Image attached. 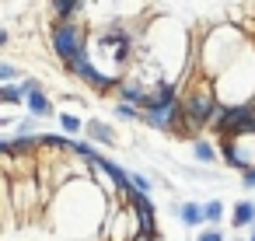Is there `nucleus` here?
Listing matches in <instances>:
<instances>
[{"label": "nucleus", "mask_w": 255, "mask_h": 241, "mask_svg": "<svg viewBox=\"0 0 255 241\" xmlns=\"http://www.w3.org/2000/svg\"><path fill=\"white\" fill-rule=\"evenodd\" d=\"M217 105H220V98H217L213 81L196 77L192 84L182 88V116H185V126H189V140H199L203 129H210Z\"/></svg>", "instance_id": "1"}, {"label": "nucleus", "mask_w": 255, "mask_h": 241, "mask_svg": "<svg viewBox=\"0 0 255 241\" xmlns=\"http://www.w3.org/2000/svg\"><path fill=\"white\" fill-rule=\"evenodd\" d=\"M49 49L74 77L84 63H91V35L88 25H53L49 28Z\"/></svg>", "instance_id": "2"}, {"label": "nucleus", "mask_w": 255, "mask_h": 241, "mask_svg": "<svg viewBox=\"0 0 255 241\" xmlns=\"http://www.w3.org/2000/svg\"><path fill=\"white\" fill-rule=\"evenodd\" d=\"M123 203L133 210V217H136V224H140V234L161 238V231H157V210H154L150 196H143V192H136V189H133V192H129Z\"/></svg>", "instance_id": "3"}, {"label": "nucleus", "mask_w": 255, "mask_h": 241, "mask_svg": "<svg viewBox=\"0 0 255 241\" xmlns=\"http://www.w3.org/2000/svg\"><path fill=\"white\" fill-rule=\"evenodd\" d=\"M49 14H53V25H81V18L88 14V4H81V0H53Z\"/></svg>", "instance_id": "4"}, {"label": "nucleus", "mask_w": 255, "mask_h": 241, "mask_svg": "<svg viewBox=\"0 0 255 241\" xmlns=\"http://www.w3.org/2000/svg\"><path fill=\"white\" fill-rule=\"evenodd\" d=\"M175 213H178V220H182L185 227H203V224H206V203L185 199V203L175 206Z\"/></svg>", "instance_id": "5"}, {"label": "nucleus", "mask_w": 255, "mask_h": 241, "mask_svg": "<svg viewBox=\"0 0 255 241\" xmlns=\"http://www.w3.org/2000/svg\"><path fill=\"white\" fill-rule=\"evenodd\" d=\"M25 109H28V116H35V119L60 116V112H56V105H53V98H49L46 91H35V95H28V98H25Z\"/></svg>", "instance_id": "6"}, {"label": "nucleus", "mask_w": 255, "mask_h": 241, "mask_svg": "<svg viewBox=\"0 0 255 241\" xmlns=\"http://www.w3.org/2000/svg\"><path fill=\"white\" fill-rule=\"evenodd\" d=\"M192 157H196V164H199V168H213V164H217V157H220V147H217L213 140L199 136V140H192Z\"/></svg>", "instance_id": "7"}, {"label": "nucleus", "mask_w": 255, "mask_h": 241, "mask_svg": "<svg viewBox=\"0 0 255 241\" xmlns=\"http://www.w3.org/2000/svg\"><path fill=\"white\" fill-rule=\"evenodd\" d=\"M84 136L95 140V143H105V147L116 143V129H112L105 119H88V122H84Z\"/></svg>", "instance_id": "8"}, {"label": "nucleus", "mask_w": 255, "mask_h": 241, "mask_svg": "<svg viewBox=\"0 0 255 241\" xmlns=\"http://www.w3.org/2000/svg\"><path fill=\"white\" fill-rule=\"evenodd\" d=\"M231 227H255V203L252 199H241V203H234V210H231Z\"/></svg>", "instance_id": "9"}, {"label": "nucleus", "mask_w": 255, "mask_h": 241, "mask_svg": "<svg viewBox=\"0 0 255 241\" xmlns=\"http://www.w3.org/2000/svg\"><path fill=\"white\" fill-rule=\"evenodd\" d=\"M178 175L189 178V182H213L217 178L213 168H199V164H178Z\"/></svg>", "instance_id": "10"}, {"label": "nucleus", "mask_w": 255, "mask_h": 241, "mask_svg": "<svg viewBox=\"0 0 255 241\" xmlns=\"http://www.w3.org/2000/svg\"><path fill=\"white\" fill-rule=\"evenodd\" d=\"M0 105H7V109L25 105V91H21V84H4V88H0Z\"/></svg>", "instance_id": "11"}, {"label": "nucleus", "mask_w": 255, "mask_h": 241, "mask_svg": "<svg viewBox=\"0 0 255 241\" xmlns=\"http://www.w3.org/2000/svg\"><path fill=\"white\" fill-rule=\"evenodd\" d=\"M56 122L63 126L67 136H77V133H84V122H88V119H81V116H74V112H60Z\"/></svg>", "instance_id": "12"}, {"label": "nucleus", "mask_w": 255, "mask_h": 241, "mask_svg": "<svg viewBox=\"0 0 255 241\" xmlns=\"http://www.w3.org/2000/svg\"><path fill=\"white\" fill-rule=\"evenodd\" d=\"M112 116H116V119H123V122H143V112H140V109H133V105H123V102H116V105H112Z\"/></svg>", "instance_id": "13"}, {"label": "nucleus", "mask_w": 255, "mask_h": 241, "mask_svg": "<svg viewBox=\"0 0 255 241\" xmlns=\"http://www.w3.org/2000/svg\"><path fill=\"white\" fill-rule=\"evenodd\" d=\"M25 77H21V70L14 67V63H7V60H0V84H21Z\"/></svg>", "instance_id": "14"}, {"label": "nucleus", "mask_w": 255, "mask_h": 241, "mask_svg": "<svg viewBox=\"0 0 255 241\" xmlns=\"http://www.w3.org/2000/svg\"><path fill=\"white\" fill-rule=\"evenodd\" d=\"M206 224L210 227H220L224 224V203L220 199H206Z\"/></svg>", "instance_id": "15"}, {"label": "nucleus", "mask_w": 255, "mask_h": 241, "mask_svg": "<svg viewBox=\"0 0 255 241\" xmlns=\"http://www.w3.org/2000/svg\"><path fill=\"white\" fill-rule=\"evenodd\" d=\"M129 182H133V189H136V192H143V196H150V189H154L150 175H143V171H129Z\"/></svg>", "instance_id": "16"}, {"label": "nucleus", "mask_w": 255, "mask_h": 241, "mask_svg": "<svg viewBox=\"0 0 255 241\" xmlns=\"http://www.w3.org/2000/svg\"><path fill=\"white\" fill-rule=\"evenodd\" d=\"M196 241H227V238H224L220 227H203V231L196 234Z\"/></svg>", "instance_id": "17"}, {"label": "nucleus", "mask_w": 255, "mask_h": 241, "mask_svg": "<svg viewBox=\"0 0 255 241\" xmlns=\"http://www.w3.org/2000/svg\"><path fill=\"white\" fill-rule=\"evenodd\" d=\"M241 189H255V168H248V171L241 175Z\"/></svg>", "instance_id": "18"}, {"label": "nucleus", "mask_w": 255, "mask_h": 241, "mask_svg": "<svg viewBox=\"0 0 255 241\" xmlns=\"http://www.w3.org/2000/svg\"><path fill=\"white\" fill-rule=\"evenodd\" d=\"M7 46H11V28L0 25V49H7Z\"/></svg>", "instance_id": "19"}, {"label": "nucleus", "mask_w": 255, "mask_h": 241, "mask_svg": "<svg viewBox=\"0 0 255 241\" xmlns=\"http://www.w3.org/2000/svg\"><path fill=\"white\" fill-rule=\"evenodd\" d=\"M133 241H161V238H150V234H136Z\"/></svg>", "instance_id": "20"}, {"label": "nucleus", "mask_w": 255, "mask_h": 241, "mask_svg": "<svg viewBox=\"0 0 255 241\" xmlns=\"http://www.w3.org/2000/svg\"><path fill=\"white\" fill-rule=\"evenodd\" d=\"M248 241H255V227H252V234H248Z\"/></svg>", "instance_id": "21"}, {"label": "nucleus", "mask_w": 255, "mask_h": 241, "mask_svg": "<svg viewBox=\"0 0 255 241\" xmlns=\"http://www.w3.org/2000/svg\"><path fill=\"white\" fill-rule=\"evenodd\" d=\"M238 241H241V238H238Z\"/></svg>", "instance_id": "22"}]
</instances>
